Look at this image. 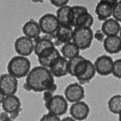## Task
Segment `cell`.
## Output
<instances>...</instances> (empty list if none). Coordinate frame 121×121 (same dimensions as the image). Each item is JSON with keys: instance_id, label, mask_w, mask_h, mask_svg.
Returning a JSON list of instances; mask_svg holds the SVG:
<instances>
[{"instance_id": "obj_1", "label": "cell", "mask_w": 121, "mask_h": 121, "mask_svg": "<svg viewBox=\"0 0 121 121\" xmlns=\"http://www.w3.org/2000/svg\"><path fill=\"white\" fill-rule=\"evenodd\" d=\"M96 74L93 63L80 55L68 60V74L75 77L81 85L89 83Z\"/></svg>"}, {"instance_id": "obj_2", "label": "cell", "mask_w": 121, "mask_h": 121, "mask_svg": "<svg viewBox=\"0 0 121 121\" xmlns=\"http://www.w3.org/2000/svg\"><path fill=\"white\" fill-rule=\"evenodd\" d=\"M26 83L31 91L41 93L48 90L55 81L49 69L39 65L31 69L26 76Z\"/></svg>"}, {"instance_id": "obj_3", "label": "cell", "mask_w": 121, "mask_h": 121, "mask_svg": "<svg viewBox=\"0 0 121 121\" xmlns=\"http://www.w3.org/2000/svg\"><path fill=\"white\" fill-rule=\"evenodd\" d=\"M69 25L73 28L92 27L94 18L86 7L79 5L70 6L69 10Z\"/></svg>"}, {"instance_id": "obj_4", "label": "cell", "mask_w": 121, "mask_h": 121, "mask_svg": "<svg viewBox=\"0 0 121 121\" xmlns=\"http://www.w3.org/2000/svg\"><path fill=\"white\" fill-rule=\"evenodd\" d=\"M31 69V63L27 57L14 56L11 58L7 65L8 73L17 79L26 77Z\"/></svg>"}, {"instance_id": "obj_5", "label": "cell", "mask_w": 121, "mask_h": 121, "mask_svg": "<svg viewBox=\"0 0 121 121\" xmlns=\"http://www.w3.org/2000/svg\"><path fill=\"white\" fill-rule=\"evenodd\" d=\"M93 39V32L91 27L73 28L72 42L80 51H85L90 48Z\"/></svg>"}, {"instance_id": "obj_6", "label": "cell", "mask_w": 121, "mask_h": 121, "mask_svg": "<svg viewBox=\"0 0 121 121\" xmlns=\"http://www.w3.org/2000/svg\"><path fill=\"white\" fill-rule=\"evenodd\" d=\"M68 103L64 96L54 94L48 100L44 102V107L48 112L60 117L67 113L69 109Z\"/></svg>"}, {"instance_id": "obj_7", "label": "cell", "mask_w": 121, "mask_h": 121, "mask_svg": "<svg viewBox=\"0 0 121 121\" xmlns=\"http://www.w3.org/2000/svg\"><path fill=\"white\" fill-rule=\"evenodd\" d=\"M38 23L41 33L50 36H54L60 26L56 15L52 13H46L43 15Z\"/></svg>"}, {"instance_id": "obj_8", "label": "cell", "mask_w": 121, "mask_h": 121, "mask_svg": "<svg viewBox=\"0 0 121 121\" xmlns=\"http://www.w3.org/2000/svg\"><path fill=\"white\" fill-rule=\"evenodd\" d=\"M64 96L70 103L82 101L85 97V88L79 83H71L65 89Z\"/></svg>"}, {"instance_id": "obj_9", "label": "cell", "mask_w": 121, "mask_h": 121, "mask_svg": "<svg viewBox=\"0 0 121 121\" xmlns=\"http://www.w3.org/2000/svg\"><path fill=\"white\" fill-rule=\"evenodd\" d=\"M18 88V79L9 73L0 75V90L5 96L14 95Z\"/></svg>"}, {"instance_id": "obj_10", "label": "cell", "mask_w": 121, "mask_h": 121, "mask_svg": "<svg viewBox=\"0 0 121 121\" xmlns=\"http://www.w3.org/2000/svg\"><path fill=\"white\" fill-rule=\"evenodd\" d=\"M119 0H100L95 7V14L99 21L112 17L114 6Z\"/></svg>"}, {"instance_id": "obj_11", "label": "cell", "mask_w": 121, "mask_h": 121, "mask_svg": "<svg viewBox=\"0 0 121 121\" xmlns=\"http://www.w3.org/2000/svg\"><path fill=\"white\" fill-rule=\"evenodd\" d=\"M14 47L18 55L28 57L34 52V40L25 36H20L14 42Z\"/></svg>"}, {"instance_id": "obj_12", "label": "cell", "mask_w": 121, "mask_h": 121, "mask_svg": "<svg viewBox=\"0 0 121 121\" xmlns=\"http://www.w3.org/2000/svg\"><path fill=\"white\" fill-rule=\"evenodd\" d=\"M113 61L112 57L107 55L98 56L93 63L96 73L104 77L112 74Z\"/></svg>"}, {"instance_id": "obj_13", "label": "cell", "mask_w": 121, "mask_h": 121, "mask_svg": "<svg viewBox=\"0 0 121 121\" xmlns=\"http://www.w3.org/2000/svg\"><path fill=\"white\" fill-rule=\"evenodd\" d=\"M90 112L89 106L83 100L72 103L69 109L70 116L77 121H83L87 119Z\"/></svg>"}, {"instance_id": "obj_14", "label": "cell", "mask_w": 121, "mask_h": 121, "mask_svg": "<svg viewBox=\"0 0 121 121\" xmlns=\"http://www.w3.org/2000/svg\"><path fill=\"white\" fill-rule=\"evenodd\" d=\"M54 78H61L68 74V60L60 56L53 60L48 67Z\"/></svg>"}, {"instance_id": "obj_15", "label": "cell", "mask_w": 121, "mask_h": 121, "mask_svg": "<svg viewBox=\"0 0 121 121\" xmlns=\"http://www.w3.org/2000/svg\"><path fill=\"white\" fill-rule=\"evenodd\" d=\"M73 31V28L71 26L60 25L54 34L55 37V42L54 43L55 46L72 42Z\"/></svg>"}, {"instance_id": "obj_16", "label": "cell", "mask_w": 121, "mask_h": 121, "mask_svg": "<svg viewBox=\"0 0 121 121\" xmlns=\"http://www.w3.org/2000/svg\"><path fill=\"white\" fill-rule=\"evenodd\" d=\"M60 56H61L60 51L56 47V46H54L47 49L37 57L40 65L48 68L52 62Z\"/></svg>"}, {"instance_id": "obj_17", "label": "cell", "mask_w": 121, "mask_h": 121, "mask_svg": "<svg viewBox=\"0 0 121 121\" xmlns=\"http://www.w3.org/2000/svg\"><path fill=\"white\" fill-rule=\"evenodd\" d=\"M22 32L24 36L33 40L40 37L41 33L39 23L33 19H30L24 24Z\"/></svg>"}, {"instance_id": "obj_18", "label": "cell", "mask_w": 121, "mask_h": 121, "mask_svg": "<svg viewBox=\"0 0 121 121\" xmlns=\"http://www.w3.org/2000/svg\"><path fill=\"white\" fill-rule=\"evenodd\" d=\"M1 107L4 112L11 114L15 112L22 110L21 102L20 98L16 95H10L5 97Z\"/></svg>"}, {"instance_id": "obj_19", "label": "cell", "mask_w": 121, "mask_h": 121, "mask_svg": "<svg viewBox=\"0 0 121 121\" xmlns=\"http://www.w3.org/2000/svg\"><path fill=\"white\" fill-rule=\"evenodd\" d=\"M103 46L110 55L117 54L121 52V38L119 35L106 36L103 42Z\"/></svg>"}, {"instance_id": "obj_20", "label": "cell", "mask_w": 121, "mask_h": 121, "mask_svg": "<svg viewBox=\"0 0 121 121\" xmlns=\"http://www.w3.org/2000/svg\"><path fill=\"white\" fill-rule=\"evenodd\" d=\"M121 26L120 23L111 17L103 21L100 29L106 37L116 36L119 35Z\"/></svg>"}, {"instance_id": "obj_21", "label": "cell", "mask_w": 121, "mask_h": 121, "mask_svg": "<svg viewBox=\"0 0 121 121\" xmlns=\"http://www.w3.org/2000/svg\"><path fill=\"white\" fill-rule=\"evenodd\" d=\"M34 43V52L35 55L37 56L41 53L47 50L50 47L55 46L54 42L52 41L51 38L48 37H40L38 39H35Z\"/></svg>"}, {"instance_id": "obj_22", "label": "cell", "mask_w": 121, "mask_h": 121, "mask_svg": "<svg viewBox=\"0 0 121 121\" xmlns=\"http://www.w3.org/2000/svg\"><path fill=\"white\" fill-rule=\"evenodd\" d=\"M60 54L67 60L72 59L80 55V50L73 42H70L63 45L60 49Z\"/></svg>"}, {"instance_id": "obj_23", "label": "cell", "mask_w": 121, "mask_h": 121, "mask_svg": "<svg viewBox=\"0 0 121 121\" xmlns=\"http://www.w3.org/2000/svg\"><path fill=\"white\" fill-rule=\"evenodd\" d=\"M70 6L69 5L59 7L57 9L56 16L60 25L69 26V10Z\"/></svg>"}, {"instance_id": "obj_24", "label": "cell", "mask_w": 121, "mask_h": 121, "mask_svg": "<svg viewBox=\"0 0 121 121\" xmlns=\"http://www.w3.org/2000/svg\"><path fill=\"white\" fill-rule=\"evenodd\" d=\"M108 107L112 113L119 115L121 112V94L112 96L108 102Z\"/></svg>"}, {"instance_id": "obj_25", "label": "cell", "mask_w": 121, "mask_h": 121, "mask_svg": "<svg viewBox=\"0 0 121 121\" xmlns=\"http://www.w3.org/2000/svg\"><path fill=\"white\" fill-rule=\"evenodd\" d=\"M112 74L115 78L121 79V58L116 59L113 61Z\"/></svg>"}, {"instance_id": "obj_26", "label": "cell", "mask_w": 121, "mask_h": 121, "mask_svg": "<svg viewBox=\"0 0 121 121\" xmlns=\"http://www.w3.org/2000/svg\"><path fill=\"white\" fill-rule=\"evenodd\" d=\"M112 17L118 22L121 23V0H119L115 5Z\"/></svg>"}, {"instance_id": "obj_27", "label": "cell", "mask_w": 121, "mask_h": 121, "mask_svg": "<svg viewBox=\"0 0 121 121\" xmlns=\"http://www.w3.org/2000/svg\"><path fill=\"white\" fill-rule=\"evenodd\" d=\"M60 120L59 116L48 112L43 115L39 121H60Z\"/></svg>"}, {"instance_id": "obj_28", "label": "cell", "mask_w": 121, "mask_h": 121, "mask_svg": "<svg viewBox=\"0 0 121 121\" xmlns=\"http://www.w3.org/2000/svg\"><path fill=\"white\" fill-rule=\"evenodd\" d=\"M105 37L106 36L101 30V29H98L95 32L93 33V38L99 42L103 43Z\"/></svg>"}, {"instance_id": "obj_29", "label": "cell", "mask_w": 121, "mask_h": 121, "mask_svg": "<svg viewBox=\"0 0 121 121\" xmlns=\"http://www.w3.org/2000/svg\"><path fill=\"white\" fill-rule=\"evenodd\" d=\"M50 3L57 8L68 5L70 0H49Z\"/></svg>"}, {"instance_id": "obj_30", "label": "cell", "mask_w": 121, "mask_h": 121, "mask_svg": "<svg viewBox=\"0 0 121 121\" xmlns=\"http://www.w3.org/2000/svg\"><path fill=\"white\" fill-rule=\"evenodd\" d=\"M54 93H53L52 91H51L50 90H47L46 91H44L43 92V100L44 101V102H47V100L50 99L52 96L54 95Z\"/></svg>"}, {"instance_id": "obj_31", "label": "cell", "mask_w": 121, "mask_h": 121, "mask_svg": "<svg viewBox=\"0 0 121 121\" xmlns=\"http://www.w3.org/2000/svg\"><path fill=\"white\" fill-rule=\"evenodd\" d=\"M8 117H9V115L8 113L4 111L0 113V121H4L5 119L8 118Z\"/></svg>"}, {"instance_id": "obj_32", "label": "cell", "mask_w": 121, "mask_h": 121, "mask_svg": "<svg viewBox=\"0 0 121 121\" xmlns=\"http://www.w3.org/2000/svg\"><path fill=\"white\" fill-rule=\"evenodd\" d=\"M21 112V110H20V111L15 112L13 113L9 114V117H10L12 120H14V121H15V120L19 116V115H20V113Z\"/></svg>"}, {"instance_id": "obj_33", "label": "cell", "mask_w": 121, "mask_h": 121, "mask_svg": "<svg viewBox=\"0 0 121 121\" xmlns=\"http://www.w3.org/2000/svg\"><path fill=\"white\" fill-rule=\"evenodd\" d=\"M60 121H76L74 119H73V117H71V116H66V117H64L62 119L60 120Z\"/></svg>"}, {"instance_id": "obj_34", "label": "cell", "mask_w": 121, "mask_h": 121, "mask_svg": "<svg viewBox=\"0 0 121 121\" xmlns=\"http://www.w3.org/2000/svg\"><path fill=\"white\" fill-rule=\"evenodd\" d=\"M5 97V96L4 95V94L2 92V91L0 90V107H1V104H2Z\"/></svg>"}, {"instance_id": "obj_35", "label": "cell", "mask_w": 121, "mask_h": 121, "mask_svg": "<svg viewBox=\"0 0 121 121\" xmlns=\"http://www.w3.org/2000/svg\"><path fill=\"white\" fill-rule=\"evenodd\" d=\"M14 121V120H12L10 118V117H8V118L6 119H5L4 121Z\"/></svg>"}, {"instance_id": "obj_36", "label": "cell", "mask_w": 121, "mask_h": 121, "mask_svg": "<svg viewBox=\"0 0 121 121\" xmlns=\"http://www.w3.org/2000/svg\"><path fill=\"white\" fill-rule=\"evenodd\" d=\"M119 121H121V112L119 114Z\"/></svg>"}, {"instance_id": "obj_37", "label": "cell", "mask_w": 121, "mask_h": 121, "mask_svg": "<svg viewBox=\"0 0 121 121\" xmlns=\"http://www.w3.org/2000/svg\"><path fill=\"white\" fill-rule=\"evenodd\" d=\"M119 36L121 37V29H120V32H119Z\"/></svg>"}]
</instances>
